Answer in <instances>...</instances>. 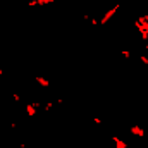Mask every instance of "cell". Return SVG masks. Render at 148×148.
<instances>
[{
	"instance_id": "16",
	"label": "cell",
	"mask_w": 148,
	"mask_h": 148,
	"mask_svg": "<svg viewBox=\"0 0 148 148\" xmlns=\"http://www.w3.org/2000/svg\"><path fill=\"white\" fill-rule=\"evenodd\" d=\"M145 131H147V136H148V129H145Z\"/></svg>"
},
{
	"instance_id": "3",
	"label": "cell",
	"mask_w": 148,
	"mask_h": 148,
	"mask_svg": "<svg viewBox=\"0 0 148 148\" xmlns=\"http://www.w3.org/2000/svg\"><path fill=\"white\" fill-rule=\"evenodd\" d=\"M33 79H35V83H36L40 88H50V79H48V77H45V76H40V74H36V76H35Z\"/></svg>"
},
{
	"instance_id": "6",
	"label": "cell",
	"mask_w": 148,
	"mask_h": 148,
	"mask_svg": "<svg viewBox=\"0 0 148 148\" xmlns=\"http://www.w3.org/2000/svg\"><path fill=\"white\" fill-rule=\"evenodd\" d=\"M112 143H114L115 148H127V143H126L124 140H121L119 136H115V134L112 136Z\"/></svg>"
},
{
	"instance_id": "13",
	"label": "cell",
	"mask_w": 148,
	"mask_h": 148,
	"mask_svg": "<svg viewBox=\"0 0 148 148\" xmlns=\"http://www.w3.org/2000/svg\"><path fill=\"white\" fill-rule=\"evenodd\" d=\"M145 50H148V41L145 43Z\"/></svg>"
},
{
	"instance_id": "7",
	"label": "cell",
	"mask_w": 148,
	"mask_h": 148,
	"mask_svg": "<svg viewBox=\"0 0 148 148\" xmlns=\"http://www.w3.org/2000/svg\"><path fill=\"white\" fill-rule=\"evenodd\" d=\"M53 107H55V102H47V103H43V110L45 112H50Z\"/></svg>"
},
{
	"instance_id": "11",
	"label": "cell",
	"mask_w": 148,
	"mask_h": 148,
	"mask_svg": "<svg viewBox=\"0 0 148 148\" xmlns=\"http://www.w3.org/2000/svg\"><path fill=\"white\" fill-rule=\"evenodd\" d=\"M91 121H93V122H95L97 126H100V124H102V119H100V117H93Z\"/></svg>"
},
{
	"instance_id": "8",
	"label": "cell",
	"mask_w": 148,
	"mask_h": 148,
	"mask_svg": "<svg viewBox=\"0 0 148 148\" xmlns=\"http://www.w3.org/2000/svg\"><path fill=\"white\" fill-rule=\"evenodd\" d=\"M121 55H122V57H124V59H126V60H129V59H131V55H133V53H131V52H129V50H126V48H124V50H121Z\"/></svg>"
},
{
	"instance_id": "5",
	"label": "cell",
	"mask_w": 148,
	"mask_h": 148,
	"mask_svg": "<svg viewBox=\"0 0 148 148\" xmlns=\"http://www.w3.org/2000/svg\"><path fill=\"white\" fill-rule=\"evenodd\" d=\"M59 0H28V5L29 7H36V5H50V3H55Z\"/></svg>"
},
{
	"instance_id": "1",
	"label": "cell",
	"mask_w": 148,
	"mask_h": 148,
	"mask_svg": "<svg viewBox=\"0 0 148 148\" xmlns=\"http://www.w3.org/2000/svg\"><path fill=\"white\" fill-rule=\"evenodd\" d=\"M121 9V3H115V5H112L110 9H107L105 12H103V16L98 19V23H100V26H107L109 23H110V19L117 14V10Z\"/></svg>"
},
{
	"instance_id": "14",
	"label": "cell",
	"mask_w": 148,
	"mask_h": 148,
	"mask_svg": "<svg viewBox=\"0 0 148 148\" xmlns=\"http://www.w3.org/2000/svg\"><path fill=\"white\" fill-rule=\"evenodd\" d=\"M145 97H147V98H148V90H147V91H145Z\"/></svg>"
},
{
	"instance_id": "4",
	"label": "cell",
	"mask_w": 148,
	"mask_h": 148,
	"mask_svg": "<svg viewBox=\"0 0 148 148\" xmlns=\"http://www.w3.org/2000/svg\"><path fill=\"white\" fill-rule=\"evenodd\" d=\"M24 110H26V115H28V117H35V115H38V109L33 105V102H28V103L24 105Z\"/></svg>"
},
{
	"instance_id": "15",
	"label": "cell",
	"mask_w": 148,
	"mask_h": 148,
	"mask_svg": "<svg viewBox=\"0 0 148 148\" xmlns=\"http://www.w3.org/2000/svg\"><path fill=\"white\" fill-rule=\"evenodd\" d=\"M126 2H127V0H121V3H126Z\"/></svg>"
},
{
	"instance_id": "9",
	"label": "cell",
	"mask_w": 148,
	"mask_h": 148,
	"mask_svg": "<svg viewBox=\"0 0 148 148\" xmlns=\"http://www.w3.org/2000/svg\"><path fill=\"white\" fill-rule=\"evenodd\" d=\"M12 100L19 103V102H21V95H19V93H12Z\"/></svg>"
},
{
	"instance_id": "2",
	"label": "cell",
	"mask_w": 148,
	"mask_h": 148,
	"mask_svg": "<svg viewBox=\"0 0 148 148\" xmlns=\"http://www.w3.org/2000/svg\"><path fill=\"white\" fill-rule=\"evenodd\" d=\"M129 133H131L133 136H138V138H143V136H147V131H145L141 126H138V124L131 126V127H129Z\"/></svg>"
},
{
	"instance_id": "12",
	"label": "cell",
	"mask_w": 148,
	"mask_h": 148,
	"mask_svg": "<svg viewBox=\"0 0 148 148\" xmlns=\"http://www.w3.org/2000/svg\"><path fill=\"white\" fill-rule=\"evenodd\" d=\"M2 76H3V69H2V67H0V77H2Z\"/></svg>"
},
{
	"instance_id": "10",
	"label": "cell",
	"mask_w": 148,
	"mask_h": 148,
	"mask_svg": "<svg viewBox=\"0 0 148 148\" xmlns=\"http://www.w3.org/2000/svg\"><path fill=\"white\" fill-rule=\"evenodd\" d=\"M140 60H141V64H145V66L148 67V57L147 55H140Z\"/></svg>"
}]
</instances>
